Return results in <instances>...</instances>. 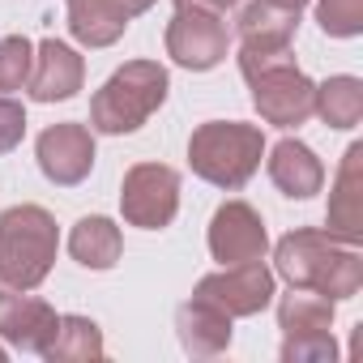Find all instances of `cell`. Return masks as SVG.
Here are the masks:
<instances>
[{
    "label": "cell",
    "mask_w": 363,
    "mask_h": 363,
    "mask_svg": "<svg viewBox=\"0 0 363 363\" xmlns=\"http://www.w3.org/2000/svg\"><path fill=\"white\" fill-rule=\"evenodd\" d=\"M299 30V13L269 5V0H252L240 13V43H291Z\"/></svg>",
    "instance_id": "21"
},
{
    "label": "cell",
    "mask_w": 363,
    "mask_h": 363,
    "mask_svg": "<svg viewBox=\"0 0 363 363\" xmlns=\"http://www.w3.org/2000/svg\"><path fill=\"white\" fill-rule=\"evenodd\" d=\"M30 65H35V43L26 35H5L0 39V94L26 90Z\"/></svg>",
    "instance_id": "22"
},
{
    "label": "cell",
    "mask_w": 363,
    "mask_h": 363,
    "mask_svg": "<svg viewBox=\"0 0 363 363\" xmlns=\"http://www.w3.org/2000/svg\"><path fill=\"white\" fill-rule=\"evenodd\" d=\"M269 5H282V9H291V13H303L308 0H269Z\"/></svg>",
    "instance_id": "27"
},
{
    "label": "cell",
    "mask_w": 363,
    "mask_h": 363,
    "mask_svg": "<svg viewBox=\"0 0 363 363\" xmlns=\"http://www.w3.org/2000/svg\"><path fill=\"white\" fill-rule=\"evenodd\" d=\"M26 137V107L9 94H0V154L18 150Z\"/></svg>",
    "instance_id": "25"
},
{
    "label": "cell",
    "mask_w": 363,
    "mask_h": 363,
    "mask_svg": "<svg viewBox=\"0 0 363 363\" xmlns=\"http://www.w3.org/2000/svg\"><path fill=\"white\" fill-rule=\"evenodd\" d=\"M82 82H86V60L69 43H60V39L35 43V65H30V82H26L35 103H65L82 90Z\"/></svg>",
    "instance_id": "12"
},
{
    "label": "cell",
    "mask_w": 363,
    "mask_h": 363,
    "mask_svg": "<svg viewBox=\"0 0 363 363\" xmlns=\"http://www.w3.org/2000/svg\"><path fill=\"white\" fill-rule=\"evenodd\" d=\"M269 179L274 189L291 201H308L325 189V167L316 158L312 145L295 141V137H282L274 150H269Z\"/></svg>",
    "instance_id": "14"
},
{
    "label": "cell",
    "mask_w": 363,
    "mask_h": 363,
    "mask_svg": "<svg viewBox=\"0 0 363 363\" xmlns=\"http://www.w3.org/2000/svg\"><path fill=\"white\" fill-rule=\"evenodd\" d=\"M56 325H60L56 308L48 299L30 295V291L13 295L9 308L0 312V337H5L13 350H26V354H43L48 342H52V333H56Z\"/></svg>",
    "instance_id": "15"
},
{
    "label": "cell",
    "mask_w": 363,
    "mask_h": 363,
    "mask_svg": "<svg viewBox=\"0 0 363 363\" xmlns=\"http://www.w3.org/2000/svg\"><path fill=\"white\" fill-rule=\"evenodd\" d=\"M43 359L48 363H90V359H103V333H99V325L90 316H77V312L60 316V325H56Z\"/></svg>",
    "instance_id": "20"
},
{
    "label": "cell",
    "mask_w": 363,
    "mask_h": 363,
    "mask_svg": "<svg viewBox=\"0 0 363 363\" xmlns=\"http://www.w3.org/2000/svg\"><path fill=\"white\" fill-rule=\"evenodd\" d=\"M56 218L43 206H13L0 214V303L35 291L56 265Z\"/></svg>",
    "instance_id": "2"
},
{
    "label": "cell",
    "mask_w": 363,
    "mask_h": 363,
    "mask_svg": "<svg viewBox=\"0 0 363 363\" xmlns=\"http://www.w3.org/2000/svg\"><path fill=\"white\" fill-rule=\"evenodd\" d=\"M312 116H320L329 128L346 133L363 120V82L350 77V73H337L329 82L316 86V99H312Z\"/></svg>",
    "instance_id": "18"
},
{
    "label": "cell",
    "mask_w": 363,
    "mask_h": 363,
    "mask_svg": "<svg viewBox=\"0 0 363 363\" xmlns=\"http://www.w3.org/2000/svg\"><path fill=\"white\" fill-rule=\"evenodd\" d=\"M337 342L333 333H312V337H282V363H333Z\"/></svg>",
    "instance_id": "24"
},
{
    "label": "cell",
    "mask_w": 363,
    "mask_h": 363,
    "mask_svg": "<svg viewBox=\"0 0 363 363\" xmlns=\"http://www.w3.org/2000/svg\"><path fill=\"white\" fill-rule=\"evenodd\" d=\"M69 252H73L77 265L103 274V269H111V265L120 261V252H124V235H120V227H116L111 218L90 214V218H82V223L73 227V235H69Z\"/></svg>",
    "instance_id": "17"
},
{
    "label": "cell",
    "mask_w": 363,
    "mask_h": 363,
    "mask_svg": "<svg viewBox=\"0 0 363 363\" xmlns=\"http://www.w3.org/2000/svg\"><path fill=\"white\" fill-rule=\"evenodd\" d=\"M171 77L158 60H128L120 65L90 99V128L107 137L137 133L162 103H167Z\"/></svg>",
    "instance_id": "4"
},
{
    "label": "cell",
    "mask_w": 363,
    "mask_h": 363,
    "mask_svg": "<svg viewBox=\"0 0 363 363\" xmlns=\"http://www.w3.org/2000/svg\"><path fill=\"white\" fill-rule=\"evenodd\" d=\"M269 235L265 218L248 201H223L210 218V257L218 265H244V261H265Z\"/></svg>",
    "instance_id": "10"
},
{
    "label": "cell",
    "mask_w": 363,
    "mask_h": 363,
    "mask_svg": "<svg viewBox=\"0 0 363 363\" xmlns=\"http://www.w3.org/2000/svg\"><path fill=\"white\" fill-rule=\"evenodd\" d=\"M35 158H39V171L56 189H77L94 171V133L86 124H73V120L52 124L35 141Z\"/></svg>",
    "instance_id": "9"
},
{
    "label": "cell",
    "mask_w": 363,
    "mask_h": 363,
    "mask_svg": "<svg viewBox=\"0 0 363 363\" xmlns=\"http://www.w3.org/2000/svg\"><path fill=\"white\" fill-rule=\"evenodd\" d=\"M65 5H69V35L82 48H111L128 30V18L120 13L116 0H65Z\"/></svg>",
    "instance_id": "16"
},
{
    "label": "cell",
    "mask_w": 363,
    "mask_h": 363,
    "mask_svg": "<svg viewBox=\"0 0 363 363\" xmlns=\"http://www.w3.org/2000/svg\"><path fill=\"white\" fill-rule=\"evenodd\" d=\"M0 363H5V346H0Z\"/></svg>",
    "instance_id": "28"
},
{
    "label": "cell",
    "mask_w": 363,
    "mask_h": 363,
    "mask_svg": "<svg viewBox=\"0 0 363 363\" xmlns=\"http://www.w3.org/2000/svg\"><path fill=\"white\" fill-rule=\"evenodd\" d=\"M175 333H179V346L193 359H214L231 346V316L223 308H214L210 299L193 295L189 303L175 308Z\"/></svg>",
    "instance_id": "13"
},
{
    "label": "cell",
    "mask_w": 363,
    "mask_h": 363,
    "mask_svg": "<svg viewBox=\"0 0 363 363\" xmlns=\"http://www.w3.org/2000/svg\"><path fill=\"white\" fill-rule=\"evenodd\" d=\"M240 0H175V9H210V13H227Z\"/></svg>",
    "instance_id": "26"
},
{
    "label": "cell",
    "mask_w": 363,
    "mask_h": 363,
    "mask_svg": "<svg viewBox=\"0 0 363 363\" xmlns=\"http://www.w3.org/2000/svg\"><path fill=\"white\" fill-rule=\"evenodd\" d=\"M167 56L189 73L218 69L227 60V22L210 9H175L167 22Z\"/></svg>",
    "instance_id": "7"
},
{
    "label": "cell",
    "mask_w": 363,
    "mask_h": 363,
    "mask_svg": "<svg viewBox=\"0 0 363 363\" xmlns=\"http://www.w3.org/2000/svg\"><path fill=\"white\" fill-rule=\"evenodd\" d=\"M333 299L316 295V291H299L291 286V295L278 303V329L282 337H312V333H329L333 329Z\"/></svg>",
    "instance_id": "19"
},
{
    "label": "cell",
    "mask_w": 363,
    "mask_h": 363,
    "mask_svg": "<svg viewBox=\"0 0 363 363\" xmlns=\"http://www.w3.org/2000/svg\"><path fill=\"white\" fill-rule=\"evenodd\" d=\"M265 158V133L257 124L240 120H206L189 137V167L206 184L223 193H240L248 179L261 171Z\"/></svg>",
    "instance_id": "3"
},
{
    "label": "cell",
    "mask_w": 363,
    "mask_h": 363,
    "mask_svg": "<svg viewBox=\"0 0 363 363\" xmlns=\"http://www.w3.org/2000/svg\"><path fill=\"white\" fill-rule=\"evenodd\" d=\"M325 227L337 244H350V248L363 244V145L359 141L342 154V167L333 175Z\"/></svg>",
    "instance_id": "11"
},
{
    "label": "cell",
    "mask_w": 363,
    "mask_h": 363,
    "mask_svg": "<svg viewBox=\"0 0 363 363\" xmlns=\"http://www.w3.org/2000/svg\"><path fill=\"white\" fill-rule=\"evenodd\" d=\"M316 22L329 39L363 35V0H316Z\"/></svg>",
    "instance_id": "23"
},
{
    "label": "cell",
    "mask_w": 363,
    "mask_h": 363,
    "mask_svg": "<svg viewBox=\"0 0 363 363\" xmlns=\"http://www.w3.org/2000/svg\"><path fill=\"white\" fill-rule=\"evenodd\" d=\"M197 295L223 308L231 320L235 316H257L274 299V269L265 261H244V265H223L218 274H206L197 282Z\"/></svg>",
    "instance_id": "8"
},
{
    "label": "cell",
    "mask_w": 363,
    "mask_h": 363,
    "mask_svg": "<svg viewBox=\"0 0 363 363\" xmlns=\"http://www.w3.org/2000/svg\"><path fill=\"white\" fill-rule=\"evenodd\" d=\"M248 90H252V107L265 124L274 128H299L308 116H312V99H316V86L312 77L286 60V65H274V69H261L252 77H244Z\"/></svg>",
    "instance_id": "6"
},
{
    "label": "cell",
    "mask_w": 363,
    "mask_h": 363,
    "mask_svg": "<svg viewBox=\"0 0 363 363\" xmlns=\"http://www.w3.org/2000/svg\"><path fill=\"white\" fill-rule=\"evenodd\" d=\"M120 214L128 227L162 231L179 214V171L167 162H137L124 171L120 184Z\"/></svg>",
    "instance_id": "5"
},
{
    "label": "cell",
    "mask_w": 363,
    "mask_h": 363,
    "mask_svg": "<svg viewBox=\"0 0 363 363\" xmlns=\"http://www.w3.org/2000/svg\"><path fill=\"white\" fill-rule=\"evenodd\" d=\"M274 269L299 291H316L333 303L354 299L363 291V257L350 244H337L329 231L299 227L278 240L274 248Z\"/></svg>",
    "instance_id": "1"
}]
</instances>
